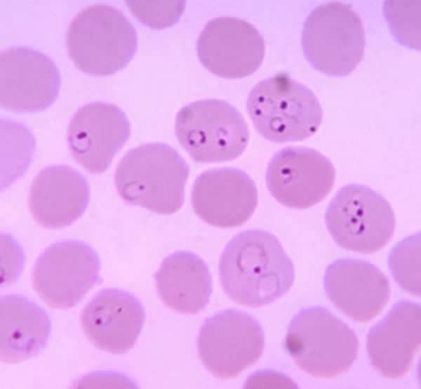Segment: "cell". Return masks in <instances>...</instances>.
Segmentation results:
<instances>
[{
	"label": "cell",
	"mask_w": 421,
	"mask_h": 389,
	"mask_svg": "<svg viewBox=\"0 0 421 389\" xmlns=\"http://www.w3.org/2000/svg\"><path fill=\"white\" fill-rule=\"evenodd\" d=\"M196 53L212 74L225 79H241L260 67L265 44L251 23L236 17L220 16L205 25L197 39Z\"/></svg>",
	"instance_id": "13"
},
{
	"label": "cell",
	"mask_w": 421,
	"mask_h": 389,
	"mask_svg": "<svg viewBox=\"0 0 421 389\" xmlns=\"http://www.w3.org/2000/svg\"><path fill=\"white\" fill-rule=\"evenodd\" d=\"M51 331L46 312L28 298L8 294L0 299V357L18 363L38 355Z\"/></svg>",
	"instance_id": "20"
},
{
	"label": "cell",
	"mask_w": 421,
	"mask_h": 389,
	"mask_svg": "<svg viewBox=\"0 0 421 389\" xmlns=\"http://www.w3.org/2000/svg\"><path fill=\"white\" fill-rule=\"evenodd\" d=\"M175 134L199 163L235 159L249 140L248 126L241 112L219 99H202L182 107L175 117Z\"/></svg>",
	"instance_id": "7"
},
{
	"label": "cell",
	"mask_w": 421,
	"mask_h": 389,
	"mask_svg": "<svg viewBox=\"0 0 421 389\" xmlns=\"http://www.w3.org/2000/svg\"><path fill=\"white\" fill-rule=\"evenodd\" d=\"M324 220L339 246L363 254L385 246L396 225L389 202L370 187L357 183L346 185L338 190L328 205Z\"/></svg>",
	"instance_id": "8"
},
{
	"label": "cell",
	"mask_w": 421,
	"mask_h": 389,
	"mask_svg": "<svg viewBox=\"0 0 421 389\" xmlns=\"http://www.w3.org/2000/svg\"><path fill=\"white\" fill-rule=\"evenodd\" d=\"M359 345L354 330L320 306L299 310L290 322L284 341L287 352L301 370L326 378L349 369Z\"/></svg>",
	"instance_id": "5"
},
{
	"label": "cell",
	"mask_w": 421,
	"mask_h": 389,
	"mask_svg": "<svg viewBox=\"0 0 421 389\" xmlns=\"http://www.w3.org/2000/svg\"><path fill=\"white\" fill-rule=\"evenodd\" d=\"M158 294L167 307L197 314L208 304L212 279L205 261L189 251H178L162 261L154 275Z\"/></svg>",
	"instance_id": "21"
},
{
	"label": "cell",
	"mask_w": 421,
	"mask_h": 389,
	"mask_svg": "<svg viewBox=\"0 0 421 389\" xmlns=\"http://www.w3.org/2000/svg\"><path fill=\"white\" fill-rule=\"evenodd\" d=\"M301 45L306 60L316 70L330 77L347 76L364 56L362 20L348 4H321L305 19Z\"/></svg>",
	"instance_id": "6"
},
{
	"label": "cell",
	"mask_w": 421,
	"mask_h": 389,
	"mask_svg": "<svg viewBox=\"0 0 421 389\" xmlns=\"http://www.w3.org/2000/svg\"><path fill=\"white\" fill-rule=\"evenodd\" d=\"M189 173L188 164L175 149L151 143L124 154L116 166L114 183L128 204L171 215L183 205Z\"/></svg>",
	"instance_id": "2"
},
{
	"label": "cell",
	"mask_w": 421,
	"mask_h": 389,
	"mask_svg": "<svg viewBox=\"0 0 421 389\" xmlns=\"http://www.w3.org/2000/svg\"><path fill=\"white\" fill-rule=\"evenodd\" d=\"M100 261L96 251L79 240H63L47 247L37 258L32 283L48 306L66 310L77 305L98 283Z\"/></svg>",
	"instance_id": "9"
},
{
	"label": "cell",
	"mask_w": 421,
	"mask_h": 389,
	"mask_svg": "<svg viewBox=\"0 0 421 389\" xmlns=\"http://www.w3.org/2000/svg\"><path fill=\"white\" fill-rule=\"evenodd\" d=\"M384 16L392 34L401 45L420 48V1H386Z\"/></svg>",
	"instance_id": "23"
},
{
	"label": "cell",
	"mask_w": 421,
	"mask_h": 389,
	"mask_svg": "<svg viewBox=\"0 0 421 389\" xmlns=\"http://www.w3.org/2000/svg\"><path fill=\"white\" fill-rule=\"evenodd\" d=\"M323 287L338 309L359 322L375 317L391 294L388 278L378 267L352 258H338L327 267Z\"/></svg>",
	"instance_id": "17"
},
{
	"label": "cell",
	"mask_w": 421,
	"mask_h": 389,
	"mask_svg": "<svg viewBox=\"0 0 421 389\" xmlns=\"http://www.w3.org/2000/svg\"><path fill=\"white\" fill-rule=\"evenodd\" d=\"M60 75L55 62L34 48L18 46L0 54V103L17 113L43 111L57 99Z\"/></svg>",
	"instance_id": "12"
},
{
	"label": "cell",
	"mask_w": 421,
	"mask_h": 389,
	"mask_svg": "<svg viewBox=\"0 0 421 389\" xmlns=\"http://www.w3.org/2000/svg\"><path fill=\"white\" fill-rule=\"evenodd\" d=\"M246 110L258 133L276 143L311 137L323 119L314 92L285 72L259 81L248 94Z\"/></svg>",
	"instance_id": "4"
},
{
	"label": "cell",
	"mask_w": 421,
	"mask_h": 389,
	"mask_svg": "<svg viewBox=\"0 0 421 389\" xmlns=\"http://www.w3.org/2000/svg\"><path fill=\"white\" fill-rule=\"evenodd\" d=\"M89 199L90 187L81 173L67 165H52L33 179L28 203L32 217L41 226L58 229L79 218Z\"/></svg>",
	"instance_id": "19"
},
{
	"label": "cell",
	"mask_w": 421,
	"mask_h": 389,
	"mask_svg": "<svg viewBox=\"0 0 421 389\" xmlns=\"http://www.w3.org/2000/svg\"><path fill=\"white\" fill-rule=\"evenodd\" d=\"M218 270L225 294L240 305L254 308L281 298L295 281L293 263L279 240L260 229L242 231L230 239Z\"/></svg>",
	"instance_id": "1"
},
{
	"label": "cell",
	"mask_w": 421,
	"mask_h": 389,
	"mask_svg": "<svg viewBox=\"0 0 421 389\" xmlns=\"http://www.w3.org/2000/svg\"><path fill=\"white\" fill-rule=\"evenodd\" d=\"M133 16L142 24L154 29H162L175 24L185 8V1H125Z\"/></svg>",
	"instance_id": "24"
},
{
	"label": "cell",
	"mask_w": 421,
	"mask_h": 389,
	"mask_svg": "<svg viewBox=\"0 0 421 389\" xmlns=\"http://www.w3.org/2000/svg\"><path fill=\"white\" fill-rule=\"evenodd\" d=\"M131 136V124L116 105H84L72 116L67 138L74 160L91 173L105 172Z\"/></svg>",
	"instance_id": "14"
},
{
	"label": "cell",
	"mask_w": 421,
	"mask_h": 389,
	"mask_svg": "<svg viewBox=\"0 0 421 389\" xmlns=\"http://www.w3.org/2000/svg\"><path fill=\"white\" fill-rule=\"evenodd\" d=\"M69 58L91 76L104 77L123 69L138 49L137 32L118 8L95 4L80 11L66 34Z\"/></svg>",
	"instance_id": "3"
},
{
	"label": "cell",
	"mask_w": 421,
	"mask_h": 389,
	"mask_svg": "<svg viewBox=\"0 0 421 389\" xmlns=\"http://www.w3.org/2000/svg\"><path fill=\"white\" fill-rule=\"evenodd\" d=\"M388 264L398 285L406 291L420 296V233L398 243L391 251Z\"/></svg>",
	"instance_id": "22"
},
{
	"label": "cell",
	"mask_w": 421,
	"mask_h": 389,
	"mask_svg": "<svg viewBox=\"0 0 421 389\" xmlns=\"http://www.w3.org/2000/svg\"><path fill=\"white\" fill-rule=\"evenodd\" d=\"M145 312L141 301L117 288L98 292L81 315L83 331L92 344L112 354H123L135 344Z\"/></svg>",
	"instance_id": "16"
},
{
	"label": "cell",
	"mask_w": 421,
	"mask_h": 389,
	"mask_svg": "<svg viewBox=\"0 0 421 389\" xmlns=\"http://www.w3.org/2000/svg\"><path fill=\"white\" fill-rule=\"evenodd\" d=\"M420 343V304L401 300L370 329L366 348L372 366L382 376L396 378L410 369Z\"/></svg>",
	"instance_id": "18"
},
{
	"label": "cell",
	"mask_w": 421,
	"mask_h": 389,
	"mask_svg": "<svg viewBox=\"0 0 421 389\" xmlns=\"http://www.w3.org/2000/svg\"><path fill=\"white\" fill-rule=\"evenodd\" d=\"M258 202L253 180L243 170L232 167L201 173L191 192L195 213L208 224L222 228L245 223L254 213Z\"/></svg>",
	"instance_id": "15"
},
{
	"label": "cell",
	"mask_w": 421,
	"mask_h": 389,
	"mask_svg": "<svg viewBox=\"0 0 421 389\" xmlns=\"http://www.w3.org/2000/svg\"><path fill=\"white\" fill-rule=\"evenodd\" d=\"M265 346V333L251 315L225 309L207 318L197 337L200 360L215 376H237L255 363Z\"/></svg>",
	"instance_id": "10"
},
{
	"label": "cell",
	"mask_w": 421,
	"mask_h": 389,
	"mask_svg": "<svg viewBox=\"0 0 421 389\" xmlns=\"http://www.w3.org/2000/svg\"><path fill=\"white\" fill-rule=\"evenodd\" d=\"M266 185L281 204L306 209L323 200L331 191L335 170L330 160L307 147L290 146L276 152L266 171Z\"/></svg>",
	"instance_id": "11"
}]
</instances>
